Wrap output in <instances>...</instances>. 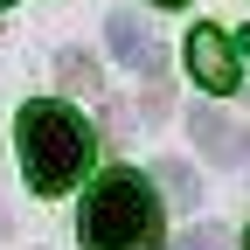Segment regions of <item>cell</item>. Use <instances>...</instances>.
<instances>
[{
  "label": "cell",
  "mask_w": 250,
  "mask_h": 250,
  "mask_svg": "<svg viewBox=\"0 0 250 250\" xmlns=\"http://www.w3.org/2000/svg\"><path fill=\"white\" fill-rule=\"evenodd\" d=\"M77 236H83V250H153L160 243V195H153V181H139L132 167H111L83 195Z\"/></svg>",
  "instance_id": "obj_1"
},
{
  "label": "cell",
  "mask_w": 250,
  "mask_h": 250,
  "mask_svg": "<svg viewBox=\"0 0 250 250\" xmlns=\"http://www.w3.org/2000/svg\"><path fill=\"white\" fill-rule=\"evenodd\" d=\"M14 139H21V174H28L35 195H62L90 167V125L70 104H49V98L28 104L21 125H14Z\"/></svg>",
  "instance_id": "obj_2"
},
{
  "label": "cell",
  "mask_w": 250,
  "mask_h": 250,
  "mask_svg": "<svg viewBox=\"0 0 250 250\" xmlns=\"http://www.w3.org/2000/svg\"><path fill=\"white\" fill-rule=\"evenodd\" d=\"M188 70H195V83L215 90V98L236 90V49L223 42V28H195V35H188Z\"/></svg>",
  "instance_id": "obj_3"
},
{
  "label": "cell",
  "mask_w": 250,
  "mask_h": 250,
  "mask_svg": "<svg viewBox=\"0 0 250 250\" xmlns=\"http://www.w3.org/2000/svg\"><path fill=\"white\" fill-rule=\"evenodd\" d=\"M111 56L132 70H160V42L139 28V14H111Z\"/></svg>",
  "instance_id": "obj_4"
},
{
  "label": "cell",
  "mask_w": 250,
  "mask_h": 250,
  "mask_svg": "<svg viewBox=\"0 0 250 250\" xmlns=\"http://www.w3.org/2000/svg\"><path fill=\"white\" fill-rule=\"evenodd\" d=\"M195 139L215 153V160H243V132H236L223 111H195Z\"/></svg>",
  "instance_id": "obj_5"
},
{
  "label": "cell",
  "mask_w": 250,
  "mask_h": 250,
  "mask_svg": "<svg viewBox=\"0 0 250 250\" xmlns=\"http://www.w3.org/2000/svg\"><path fill=\"white\" fill-rule=\"evenodd\" d=\"M160 188H167V195H174L181 208H188V202H195V174H188L181 160H167V167H160Z\"/></svg>",
  "instance_id": "obj_6"
},
{
  "label": "cell",
  "mask_w": 250,
  "mask_h": 250,
  "mask_svg": "<svg viewBox=\"0 0 250 250\" xmlns=\"http://www.w3.org/2000/svg\"><path fill=\"white\" fill-rule=\"evenodd\" d=\"M62 83H70V90H98V70H90V56H62Z\"/></svg>",
  "instance_id": "obj_7"
},
{
  "label": "cell",
  "mask_w": 250,
  "mask_h": 250,
  "mask_svg": "<svg viewBox=\"0 0 250 250\" xmlns=\"http://www.w3.org/2000/svg\"><path fill=\"white\" fill-rule=\"evenodd\" d=\"M174 250H223V229H208V223H202V229H188Z\"/></svg>",
  "instance_id": "obj_8"
},
{
  "label": "cell",
  "mask_w": 250,
  "mask_h": 250,
  "mask_svg": "<svg viewBox=\"0 0 250 250\" xmlns=\"http://www.w3.org/2000/svg\"><path fill=\"white\" fill-rule=\"evenodd\" d=\"M153 7H188V0H153Z\"/></svg>",
  "instance_id": "obj_9"
},
{
  "label": "cell",
  "mask_w": 250,
  "mask_h": 250,
  "mask_svg": "<svg viewBox=\"0 0 250 250\" xmlns=\"http://www.w3.org/2000/svg\"><path fill=\"white\" fill-rule=\"evenodd\" d=\"M243 49H250V28H243Z\"/></svg>",
  "instance_id": "obj_10"
},
{
  "label": "cell",
  "mask_w": 250,
  "mask_h": 250,
  "mask_svg": "<svg viewBox=\"0 0 250 250\" xmlns=\"http://www.w3.org/2000/svg\"><path fill=\"white\" fill-rule=\"evenodd\" d=\"M0 7H14V0H0Z\"/></svg>",
  "instance_id": "obj_11"
},
{
  "label": "cell",
  "mask_w": 250,
  "mask_h": 250,
  "mask_svg": "<svg viewBox=\"0 0 250 250\" xmlns=\"http://www.w3.org/2000/svg\"><path fill=\"white\" fill-rule=\"evenodd\" d=\"M243 250H250V236H243Z\"/></svg>",
  "instance_id": "obj_12"
}]
</instances>
